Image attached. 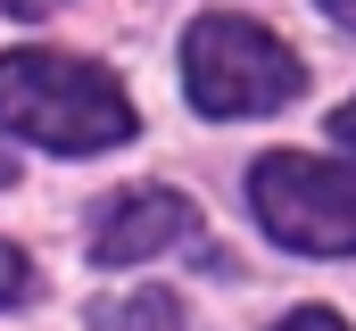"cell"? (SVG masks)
Segmentation results:
<instances>
[{
  "mask_svg": "<svg viewBox=\"0 0 356 331\" xmlns=\"http://www.w3.org/2000/svg\"><path fill=\"white\" fill-rule=\"evenodd\" d=\"M0 124L17 141H42L58 158H91L133 141V99L124 83L99 75L91 58L67 50H8L0 58Z\"/></svg>",
  "mask_w": 356,
  "mask_h": 331,
  "instance_id": "cell-1",
  "label": "cell"
},
{
  "mask_svg": "<svg viewBox=\"0 0 356 331\" xmlns=\"http://www.w3.org/2000/svg\"><path fill=\"white\" fill-rule=\"evenodd\" d=\"M25 290H33V257L0 241V307H25Z\"/></svg>",
  "mask_w": 356,
  "mask_h": 331,
  "instance_id": "cell-6",
  "label": "cell"
},
{
  "mask_svg": "<svg viewBox=\"0 0 356 331\" xmlns=\"http://www.w3.org/2000/svg\"><path fill=\"white\" fill-rule=\"evenodd\" d=\"M8 182H17V166H8V158H0V191H8Z\"/></svg>",
  "mask_w": 356,
  "mask_h": 331,
  "instance_id": "cell-11",
  "label": "cell"
},
{
  "mask_svg": "<svg viewBox=\"0 0 356 331\" xmlns=\"http://www.w3.org/2000/svg\"><path fill=\"white\" fill-rule=\"evenodd\" d=\"M332 141H340V150H356V99L340 108V116H332Z\"/></svg>",
  "mask_w": 356,
  "mask_h": 331,
  "instance_id": "cell-8",
  "label": "cell"
},
{
  "mask_svg": "<svg viewBox=\"0 0 356 331\" xmlns=\"http://www.w3.org/2000/svg\"><path fill=\"white\" fill-rule=\"evenodd\" d=\"M307 67L249 17H199L182 33V91L199 116H273L298 99Z\"/></svg>",
  "mask_w": 356,
  "mask_h": 331,
  "instance_id": "cell-2",
  "label": "cell"
},
{
  "mask_svg": "<svg viewBox=\"0 0 356 331\" xmlns=\"http://www.w3.org/2000/svg\"><path fill=\"white\" fill-rule=\"evenodd\" d=\"M191 232H199V216H191L182 191H116L91 224V257L99 265H141V257L191 241Z\"/></svg>",
  "mask_w": 356,
  "mask_h": 331,
  "instance_id": "cell-4",
  "label": "cell"
},
{
  "mask_svg": "<svg viewBox=\"0 0 356 331\" xmlns=\"http://www.w3.org/2000/svg\"><path fill=\"white\" fill-rule=\"evenodd\" d=\"M91 331H182V307L166 290H141V298H124V307H99Z\"/></svg>",
  "mask_w": 356,
  "mask_h": 331,
  "instance_id": "cell-5",
  "label": "cell"
},
{
  "mask_svg": "<svg viewBox=\"0 0 356 331\" xmlns=\"http://www.w3.org/2000/svg\"><path fill=\"white\" fill-rule=\"evenodd\" d=\"M273 331H348V323H340L332 307H298V315H282Z\"/></svg>",
  "mask_w": 356,
  "mask_h": 331,
  "instance_id": "cell-7",
  "label": "cell"
},
{
  "mask_svg": "<svg viewBox=\"0 0 356 331\" xmlns=\"http://www.w3.org/2000/svg\"><path fill=\"white\" fill-rule=\"evenodd\" d=\"M17 17H50V8H67V0H8Z\"/></svg>",
  "mask_w": 356,
  "mask_h": 331,
  "instance_id": "cell-9",
  "label": "cell"
},
{
  "mask_svg": "<svg viewBox=\"0 0 356 331\" xmlns=\"http://www.w3.org/2000/svg\"><path fill=\"white\" fill-rule=\"evenodd\" d=\"M323 8H332V17H340V25L356 33V0H323Z\"/></svg>",
  "mask_w": 356,
  "mask_h": 331,
  "instance_id": "cell-10",
  "label": "cell"
},
{
  "mask_svg": "<svg viewBox=\"0 0 356 331\" xmlns=\"http://www.w3.org/2000/svg\"><path fill=\"white\" fill-rule=\"evenodd\" d=\"M249 207L282 248L307 257H356V174L332 158H298L273 150L249 166Z\"/></svg>",
  "mask_w": 356,
  "mask_h": 331,
  "instance_id": "cell-3",
  "label": "cell"
}]
</instances>
